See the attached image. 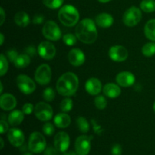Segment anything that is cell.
<instances>
[{
	"label": "cell",
	"mask_w": 155,
	"mask_h": 155,
	"mask_svg": "<svg viewBox=\"0 0 155 155\" xmlns=\"http://www.w3.org/2000/svg\"><path fill=\"white\" fill-rule=\"evenodd\" d=\"M75 35L79 41L85 44H92L98 39V30L95 21L85 18L77 24Z\"/></svg>",
	"instance_id": "obj_1"
},
{
	"label": "cell",
	"mask_w": 155,
	"mask_h": 155,
	"mask_svg": "<svg viewBox=\"0 0 155 155\" xmlns=\"http://www.w3.org/2000/svg\"><path fill=\"white\" fill-rule=\"evenodd\" d=\"M79 88V79L75 74L67 72L62 74L56 83V89L58 94L64 97L74 95Z\"/></svg>",
	"instance_id": "obj_2"
},
{
	"label": "cell",
	"mask_w": 155,
	"mask_h": 155,
	"mask_svg": "<svg viewBox=\"0 0 155 155\" xmlns=\"http://www.w3.org/2000/svg\"><path fill=\"white\" fill-rule=\"evenodd\" d=\"M59 21L68 27H74L79 23L80 13L77 8L71 5H65L60 8L58 13Z\"/></svg>",
	"instance_id": "obj_3"
},
{
	"label": "cell",
	"mask_w": 155,
	"mask_h": 155,
	"mask_svg": "<svg viewBox=\"0 0 155 155\" xmlns=\"http://www.w3.org/2000/svg\"><path fill=\"white\" fill-rule=\"evenodd\" d=\"M28 150L34 154H40L46 148V140L39 132H33L30 134L28 140Z\"/></svg>",
	"instance_id": "obj_4"
},
{
	"label": "cell",
	"mask_w": 155,
	"mask_h": 155,
	"mask_svg": "<svg viewBox=\"0 0 155 155\" xmlns=\"http://www.w3.org/2000/svg\"><path fill=\"white\" fill-rule=\"evenodd\" d=\"M142 13L141 8L136 6H131L125 11L123 15V22L127 27H133L141 21Z\"/></svg>",
	"instance_id": "obj_5"
},
{
	"label": "cell",
	"mask_w": 155,
	"mask_h": 155,
	"mask_svg": "<svg viewBox=\"0 0 155 155\" xmlns=\"http://www.w3.org/2000/svg\"><path fill=\"white\" fill-rule=\"evenodd\" d=\"M42 33L44 37L50 41H58L61 37L60 27L54 21H46L42 27Z\"/></svg>",
	"instance_id": "obj_6"
},
{
	"label": "cell",
	"mask_w": 155,
	"mask_h": 155,
	"mask_svg": "<svg viewBox=\"0 0 155 155\" xmlns=\"http://www.w3.org/2000/svg\"><path fill=\"white\" fill-rule=\"evenodd\" d=\"M34 114L38 120L48 122L53 117V109L48 103L40 101L35 105Z\"/></svg>",
	"instance_id": "obj_7"
},
{
	"label": "cell",
	"mask_w": 155,
	"mask_h": 155,
	"mask_svg": "<svg viewBox=\"0 0 155 155\" xmlns=\"http://www.w3.org/2000/svg\"><path fill=\"white\" fill-rule=\"evenodd\" d=\"M16 84L20 91L25 95L32 94L36 88L35 82L25 74H20L17 77Z\"/></svg>",
	"instance_id": "obj_8"
},
{
	"label": "cell",
	"mask_w": 155,
	"mask_h": 155,
	"mask_svg": "<svg viewBox=\"0 0 155 155\" xmlns=\"http://www.w3.org/2000/svg\"><path fill=\"white\" fill-rule=\"evenodd\" d=\"M36 83L41 86L48 84L51 80V69L47 64H42L36 68L34 74Z\"/></svg>",
	"instance_id": "obj_9"
},
{
	"label": "cell",
	"mask_w": 155,
	"mask_h": 155,
	"mask_svg": "<svg viewBox=\"0 0 155 155\" xmlns=\"http://www.w3.org/2000/svg\"><path fill=\"white\" fill-rule=\"evenodd\" d=\"M92 136L82 135L75 141V151L79 155H88L91 150Z\"/></svg>",
	"instance_id": "obj_10"
},
{
	"label": "cell",
	"mask_w": 155,
	"mask_h": 155,
	"mask_svg": "<svg viewBox=\"0 0 155 155\" xmlns=\"http://www.w3.org/2000/svg\"><path fill=\"white\" fill-rule=\"evenodd\" d=\"M37 53L45 60H51L56 54V48L51 42L42 41L38 45Z\"/></svg>",
	"instance_id": "obj_11"
},
{
	"label": "cell",
	"mask_w": 155,
	"mask_h": 155,
	"mask_svg": "<svg viewBox=\"0 0 155 155\" xmlns=\"http://www.w3.org/2000/svg\"><path fill=\"white\" fill-rule=\"evenodd\" d=\"M108 56L113 61L123 62L128 58L129 52L124 45H115L109 49Z\"/></svg>",
	"instance_id": "obj_12"
},
{
	"label": "cell",
	"mask_w": 155,
	"mask_h": 155,
	"mask_svg": "<svg viewBox=\"0 0 155 155\" xmlns=\"http://www.w3.org/2000/svg\"><path fill=\"white\" fill-rule=\"evenodd\" d=\"M71 139L70 136L66 132H58L54 136V146L56 149L61 153H64L69 148Z\"/></svg>",
	"instance_id": "obj_13"
},
{
	"label": "cell",
	"mask_w": 155,
	"mask_h": 155,
	"mask_svg": "<svg viewBox=\"0 0 155 155\" xmlns=\"http://www.w3.org/2000/svg\"><path fill=\"white\" fill-rule=\"evenodd\" d=\"M7 136L11 145L15 147L22 146L25 142V136L24 133L22 130L18 128L9 129Z\"/></svg>",
	"instance_id": "obj_14"
},
{
	"label": "cell",
	"mask_w": 155,
	"mask_h": 155,
	"mask_svg": "<svg viewBox=\"0 0 155 155\" xmlns=\"http://www.w3.org/2000/svg\"><path fill=\"white\" fill-rule=\"evenodd\" d=\"M68 58L70 64L74 67H80L85 63L86 56L80 48H72L68 52Z\"/></svg>",
	"instance_id": "obj_15"
},
{
	"label": "cell",
	"mask_w": 155,
	"mask_h": 155,
	"mask_svg": "<svg viewBox=\"0 0 155 155\" xmlns=\"http://www.w3.org/2000/svg\"><path fill=\"white\" fill-rule=\"evenodd\" d=\"M136 77L133 73L130 71H122L116 77V82L121 87H130L135 83Z\"/></svg>",
	"instance_id": "obj_16"
},
{
	"label": "cell",
	"mask_w": 155,
	"mask_h": 155,
	"mask_svg": "<svg viewBox=\"0 0 155 155\" xmlns=\"http://www.w3.org/2000/svg\"><path fill=\"white\" fill-rule=\"evenodd\" d=\"M16 98L12 94L4 93L0 96V107L3 110H12L16 107Z\"/></svg>",
	"instance_id": "obj_17"
},
{
	"label": "cell",
	"mask_w": 155,
	"mask_h": 155,
	"mask_svg": "<svg viewBox=\"0 0 155 155\" xmlns=\"http://www.w3.org/2000/svg\"><path fill=\"white\" fill-rule=\"evenodd\" d=\"M86 91L91 95H98L102 90V84L98 79L91 77L85 84Z\"/></svg>",
	"instance_id": "obj_18"
},
{
	"label": "cell",
	"mask_w": 155,
	"mask_h": 155,
	"mask_svg": "<svg viewBox=\"0 0 155 155\" xmlns=\"http://www.w3.org/2000/svg\"><path fill=\"white\" fill-rule=\"evenodd\" d=\"M95 22L98 27L101 28H109L114 22L113 16L106 12L100 13L95 17Z\"/></svg>",
	"instance_id": "obj_19"
},
{
	"label": "cell",
	"mask_w": 155,
	"mask_h": 155,
	"mask_svg": "<svg viewBox=\"0 0 155 155\" xmlns=\"http://www.w3.org/2000/svg\"><path fill=\"white\" fill-rule=\"evenodd\" d=\"M103 93L105 96L110 98H116L121 94V89L118 84L114 83H107L102 89Z\"/></svg>",
	"instance_id": "obj_20"
},
{
	"label": "cell",
	"mask_w": 155,
	"mask_h": 155,
	"mask_svg": "<svg viewBox=\"0 0 155 155\" xmlns=\"http://www.w3.org/2000/svg\"><path fill=\"white\" fill-rule=\"evenodd\" d=\"M71 123V117H70L68 114L64 113V112L57 114L54 117V124L58 128H67V127H69Z\"/></svg>",
	"instance_id": "obj_21"
},
{
	"label": "cell",
	"mask_w": 155,
	"mask_h": 155,
	"mask_svg": "<svg viewBox=\"0 0 155 155\" xmlns=\"http://www.w3.org/2000/svg\"><path fill=\"white\" fill-rule=\"evenodd\" d=\"M24 119V114L22 110H15L8 116V123L12 127L20 125Z\"/></svg>",
	"instance_id": "obj_22"
},
{
	"label": "cell",
	"mask_w": 155,
	"mask_h": 155,
	"mask_svg": "<svg viewBox=\"0 0 155 155\" xmlns=\"http://www.w3.org/2000/svg\"><path fill=\"white\" fill-rule=\"evenodd\" d=\"M14 20H15L16 25L21 27H26L30 24V17H29L28 14L23 11L17 12L15 14Z\"/></svg>",
	"instance_id": "obj_23"
},
{
	"label": "cell",
	"mask_w": 155,
	"mask_h": 155,
	"mask_svg": "<svg viewBox=\"0 0 155 155\" xmlns=\"http://www.w3.org/2000/svg\"><path fill=\"white\" fill-rule=\"evenodd\" d=\"M144 33L148 40L155 42V19H151L145 24Z\"/></svg>",
	"instance_id": "obj_24"
},
{
	"label": "cell",
	"mask_w": 155,
	"mask_h": 155,
	"mask_svg": "<svg viewBox=\"0 0 155 155\" xmlns=\"http://www.w3.org/2000/svg\"><path fill=\"white\" fill-rule=\"evenodd\" d=\"M30 61H31L30 56L26 53H24V54H21L18 56L16 60L14 62V64L17 68L21 69V68H25L28 67L30 64Z\"/></svg>",
	"instance_id": "obj_25"
},
{
	"label": "cell",
	"mask_w": 155,
	"mask_h": 155,
	"mask_svg": "<svg viewBox=\"0 0 155 155\" xmlns=\"http://www.w3.org/2000/svg\"><path fill=\"white\" fill-rule=\"evenodd\" d=\"M141 10L145 13L155 12V0H142L140 3Z\"/></svg>",
	"instance_id": "obj_26"
},
{
	"label": "cell",
	"mask_w": 155,
	"mask_h": 155,
	"mask_svg": "<svg viewBox=\"0 0 155 155\" xmlns=\"http://www.w3.org/2000/svg\"><path fill=\"white\" fill-rule=\"evenodd\" d=\"M76 124L80 131L83 133H87L90 130L89 124L87 120L83 117H79L76 120Z\"/></svg>",
	"instance_id": "obj_27"
},
{
	"label": "cell",
	"mask_w": 155,
	"mask_h": 155,
	"mask_svg": "<svg viewBox=\"0 0 155 155\" xmlns=\"http://www.w3.org/2000/svg\"><path fill=\"white\" fill-rule=\"evenodd\" d=\"M142 53L145 57H152L155 54V42L145 43L142 48Z\"/></svg>",
	"instance_id": "obj_28"
},
{
	"label": "cell",
	"mask_w": 155,
	"mask_h": 155,
	"mask_svg": "<svg viewBox=\"0 0 155 155\" xmlns=\"http://www.w3.org/2000/svg\"><path fill=\"white\" fill-rule=\"evenodd\" d=\"M64 0H42V3L45 7L50 9H58L62 7Z\"/></svg>",
	"instance_id": "obj_29"
},
{
	"label": "cell",
	"mask_w": 155,
	"mask_h": 155,
	"mask_svg": "<svg viewBox=\"0 0 155 155\" xmlns=\"http://www.w3.org/2000/svg\"><path fill=\"white\" fill-rule=\"evenodd\" d=\"M94 103H95V106L96 107V108L98 110H104L107 107V99L103 95L95 96V99H94Z\"/></svg>",
	"instance_id": "obj_30"
},
{
	"label": "cell",
	"mask_w": 155,
	"mask_h": 155,
	"mask_svg": "<svg viewBox=\"0 0 155 155\" xmlns=\"http://www.w3.org/2000/svg\"><path fill=\"white\" fill-rule=\"evenodd\" d=\"M73 105H74V103H73L72 99L70 98H66L62 100V101L61 102L60 108L63 112L68 113L72 110Z\"/></svg>",
	"instance_id": "obj_31"
},
{
	"label": "cell",
	"mask_w": 155,
	"mask_h": 155,
	"mask_svg": "<svg viewBox=\"0 0 155 155\" xmlns=\"http://www.w3.org/2000/svg\"><path fill=\"white\" fill-rule=\"evenodd\" d=\"M62 39L65 45H68V46H73L77 43L78 39L76 35L72 34V33H67V34L64 35Z\"/></svg>",
	"instance_id": "obj_32"
},
{
	"label": "cell",
	"mask_w": 155,
	"mask_h": 155,
	"mask_svg": "<svg viewBox=\"0 0 155 155\" xmlns=\"http://www.w3.org/2000/svg\"><path fill=\"white\" fill-rule=\"evenodd\" d=\"M42 98L45 101L51 102L55 98V92L51 87H48L42 92Z\"/></svg>",
	"instance_id": "obj_33"
},
{
	"label": "cell",
	"mask_w": 155,
	"mask_h": 155,
	"mask_svg": "<svg viewBox=\"0 0 155 155\" xmlns=\"http://www.w3.org/2000/svg\"><path fill=\"white\" fill-rule=\"evenodd\" d=\"M0 63H1V67H0V76L3 77L6 73L8 72V62L6 56H5L3 54H1L0 55Z\"/></svg>",
	"instance_id": "obj_34"
},
{
	"label": "cell",
	"mask_w": 155,
	"mask_h": 155,
	"mask_svg": "<svg viewBox=\"0 0 155 155\" xmlns=\"http://www.w3.org/2000/svg\"><path fill=\"white\" fill-rule=\"evenodd\" d=\"M42 132L45 135L48 136H52L54 133V127L52 124L49 122H46L42 126Z\"/></svg>",
	"instance_id": "obj_35"
},
{
	"label": "cell",
	"mask_w": 155,
	"mask_h": 155,
	"mask_svg": "<svg viewBox=\"0 0 155 155\" xmlns=\"http://www.w3.org/2000/svg\"><path fill=\"white\" fill-rule=\"evenodd\" d=\"M34 106L31 103H26L23 105L22 111L24 112V114L30 115L33 112H34Z\"/></svg>",
	"instance_id": "obj_36"
},
{
	"label": "cell",
	"mask_w": 155,
	"mask_h": 155,
	"mask_svg": "<svg viewBox=\"0 0 155 155\" xmlns=\"http://www.w3.org/2000/svg\"><path fill=\"white\" fill-rule=\"evenodd\" d=\"M7 58H8V60L11 62H15V61L16 60V58H18V56L19 55L18 53V51L15 49H10L7 51Z\"/></svg>",
	"instance_id": "obj_37"
},
{
	"label": "cell",
	"mask_w": 155,
	"mask_h": 155,
	"mask_svg": "<svg viewBox=\"0 0 155 155\" xmlns=\"http://www.w3.org/2000/svg\"><path fill=\"white\" fill-rule=\"evenodd\" d=\"M59 151L55 148V147H53L49 145L46 147V148L44 151V155H58Z\"/></svg>",
	"instance_id": "obj_38"
},
{
	"label": "cell",
	"mask_w": 155,
	"mask_h": 155,
	"mask_svg": "<svg viewBox=\"0 0 155 155\" xmlns=\"http://www.w3.org/2000/svg\"><path fill=\"white\" fill-rule=\"evenodd\" d=\"M8 123H7L5 120H1V121H0V133H1V134H4V133L8 132Z\"/></svg>",
	"instance_id": "obj_39"
},
{
	"label": "cell",
	"mask_w": 155,
	"mask_h": 155,
	"mask_svg": "<svg viewBox=\"0 0 155 155\" xmlns=\"http://www.w3.org/2000/svg\"><path fill=\"white\" fill-rule=\"evenodd\" d=\"M112 155H121L122 154V147L119 144H115L111 148Z\"/></svg>",
	"instance_id": "obj_40"
},
{
	"label": "cell",
	"mask_w": 155,
	"mask_h": 155,
	"mask_svg": "<svg viewBox=\"0 0 155 155\" xmlns=\"http://www.w3.org/2000/svg\"><path fill=\"white\" fill-rule=\"evenodd\" d=\"M24 51H25L26 54H28V55H30V57H31V56H34L35 54H36L37 49L35 48L34 45H29V46H27V48H25Z\"/></svg>",
	"instance_id": "obj_41"
},
{
	"label": "cell",
	"mask_w": 155,
	"mask_h": 155,
	"mask_svg": "<svg viewBox=\"0 0 155 155\" xmlns=\"http://www.w3.org/2000/svg\"><path fill=\"white\" fill-rule=\"evenodd\" d=\"M44 22V16L40 14L34 15L33 19V23L34 24H42Z\"/></svg>",
	"instance_id": "obj_42"
},
{
	"label": "cell",
	"mask_w": 155,
	"mask_h": 155,
	"mask_svg": "<svg viewBox=\"0 0 155 155\" xmlns=\"http://www.w3.org/2000/svg\"><path fill=\"white\" fill-rule=\"evenodd\" d=\"M0 15H1V21H0V25H2L5 20V12L3 8H0Z\"/></svg>",
	"instance_id": "obj_43"
},
{
	"label": "cell",
	"mask_w": 155,
	"mask_h": 155,
	"mask_svg": "<svg viewBox=\"0 0 155 155\" xmlns=\"http://www.w3.org/2000/svg\"><path fill=\"white\" fill-rule=\"evenodd\" d=\"M5 42V36H4V34H3L2 33H0V45H2L3 43H4Z\"/></svg>",
	"instance_id": "obj_44"
},
{
	"label": "cell",
	"mask_w": 155,
	"mask_h": 155,
	"mask_svg": "<svg viewBox=\"0 0 155 155\" xmlns=\"http://www.w3.org/2000/svg\"><path fill=\"white\" fill-rule=\"evenodd\" d=\"M63 155H79L77 154L76 151H68V152H64L63 154Z\"/></svg>",
	"instance_id": "obj_45"
},
{
	"label": "cell",
	"mask_w": 155,
	"mask_h": 155,
	"mask_svg": "<svg viewBox=\"0 0 155 155\" xmlns=\"http://www.w3.org/2000/svg\"><path fill=\"white\" fill-rule=\"evenodd\" d=\"M0 142H1V147H0V148L2 149L4 148V141H3L2 138H0Z\"/></svg>",
	"instance_id": "obj_46"
},
{
	"label": "cell",
	"mask_w": 155,
	"mask_h": 155,
	"mask_svg": "<svg viewBox=\"0 0 155 155\" xmlns=\"http://www.w3.org/2000/svg\"><path fill=\"white\" fill-rule=\"evenodd\" d=\"M98 1L101 3H107L111 1V0H98Z\"/></svg>",
	"instance_id": "obj_47"
},
{
	"label": "cell",
	"mask_w": 155,
	"mask_h": 155,
	"mask_svg": "<svg viewBox=\"0 0 155 155\" xmlns=\"http://www.w3.org/2000/svg\"><path fill=\"white\" fill-rule=\"evenodd\" d=\"M26 147H27V146H26L25 145H23L22 146H21V151H26V149H27V148H28V147H27V148H26Z\"/></svg>",
	"instance_id": "obj_48"
},
{
	"label": "cell",
	"mask_w": 155,
	"mask_h": 155,
	"mask_svg": "<svg viewBox=\"0 0 155 155\" xmlns=\"http://www.w3.org/2000/svg\"><path fill=\"white\" fill-rule=\"evenodd\" d=\"M2 91H3V86H2V83H0V93L2 94Z\"/></svg>",
	"instance_id": "obj_49"
},
{
	"label": "cell",
	"mask_w": 155,
	"mask_h": 155,
	"mask_svg": "<svg viewBox=\"0 0 155 155\" xmlns=\"http://www.w3.org/2000/svg\"><path fill=\"white\" fill-rule=\"evenodd\" d=\"M23 155H33V154H32V153L30 152H24V154H23Z\"/></svg>",
	"instance_id": "obj_50"
},
{
	"label": "cell",
	"mask_w": 155,
	"mask_h": 155,
	"mask_svg": "<svg viewBox=\"0 0 155 155\" xmlns=\"http://www.w3.org/2000/svg\"><path fill=\"white\" fill-rule=\"evenodd\" d=\"M153 110H154V111L155 112V101H154V104H153Z\"/></svg>",
	"instance_id": "obj_51"
}]
</instances>
